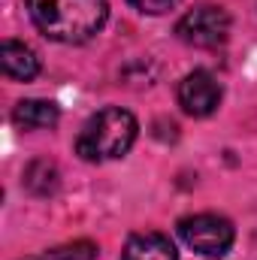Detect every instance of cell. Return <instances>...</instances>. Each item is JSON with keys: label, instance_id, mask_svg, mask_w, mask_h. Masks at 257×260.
<instances>
[{"label": "cell", "instance_id": "obj_4", "mask_svg": "<svg viewBox=\"0 0 257 260\" xmlns=\"http://www.w3.org/2000/svg\"><path fill=\"white\" fill-rule=\"evenodd\" d=\"M176 34L182 43L197 46V49H218L230 37V15L221 6L203 3L191 12H185L176 24Z\"/></svg>", "mask_w": 257, "mask_h": 260}, {"label": "cell", "instance_id": "obj_6", "mask_svg": "<svg viewBox=\"0 0 257 260\" xmlns=\"http://www.w3.org/2000/svg\"><path fill=\"white\" fill-rule=\"evenodd\" d=\"M0 64L3 73L9 79H18V82H30L37 73H40V58L30 46L18 43V40H6L0 46Z\"/></svg>", "mask_w": 257, "mask_h": 260}, {"label": "cell", "instance_id": "obj_8", "mask_svg": "<svg viewBox=\"0 0 257 260\" xmlns=\"http://www.w3.org/2000/svg\"><path fill=\"white\" fill-rule=\"evenodd\" d=\"M15 124L24 130H43V127H55L61 118V109L52 100H21L12 112Z\"/></svg>", "mask_w": 257, "mask_h": 260}, {"label": "cell", "instance_id": "obj_10", "mask_svg": "<svg viewBox=\"0 0 257 260\" xmlns=\"http://www.w3.org/2000/svg\"><path fill=\"white\" fill-rule=\"evenodd\" d=\"M97 254V245L94 242H73V245H61V248H52L46 260H94Z\"/></svg>", "mask_w": 257, "mask_h": 260}, {"label": "cell", "instance_id": "obj_9", "mask_svg": "<svg viewBox=\"0 0 257 260\" xmlns=\"http://www.w3.org/2000/svg\"><path fill=\"white\" fill-rule=\"evenodd\" d=\"M24 185L40 197L52 194V191L58 188V170H55L49 160H34V164L24 170Z\"/></svg>", "mask_w": 257, "mask_h": 260}, {"label": "cell", "instance_id": "obj_12", "mask_svg": "<svg viewBox=\"0 0 257 260\" xmlns=\"http://www.w3.org/2000/svg\"><path fill=\"white\" fill-rule=\"evenodd\" d=\"M43 260H46V257H43Z\"/></svg>", "mask_w": 257, "mask_h": 260}, {"label": "cell", "instance_id": "obj_11", "mask_svg": "<svg viewBox=\"0 0 257 260\" xmlns=\"http://www.w3.org/2000/svg\"><path fill=\"white\" fill-rule=\"evenodd\" d=\"M130 6L139 12H148V15H164V12L176 9L179 0H130Z\"/></svg>", "mask_w": 257, "mask_h": 260}, {"label": "cell", "instance_id": "obj_3", "mask_svg": "<svg viewBox=\"0 0 257 260\" xmlns=\"http://www.w3.org/2000/svg\"><path fill=\"white\" fill-rule=\"evenodd\" d=\"M179 236L185 239L188 248H194L197 254H206V257H224L230 251L233 239H236L233 224L224 215H212V212L182 218L179 221Z\"/></svg>", "mask_w": 257, "mask_h": 260}, {"label": "cell", "instance_id": "obj_7", "mask_svg": "<svg viewBox=\"0 0 257 260\" xmlns=\"http://www.w3.org/2000/svg\"><path fill=\"white\" fill-rule=\"evenodd\" d=\"M121 257L124 260H179V251L170 242V236H164V233H136V236L127 239Z\"/></svg>", "mask_w": 257, "mask_h": 260}, {"label": "cell", "instance_id": "obj_1", "mask_svg": "<svg viewBox=\"0 0 257 260\" xmlns=\"http://www.w3.org/2000/svg\"><path fill=\"white\" fill-rule=\"evenodd\" d=\"M34 24L55 43L91 40L109 15V0H27Z\"/></svg>", "mask_w": 257, "mask_h": 260}, {"label": "cell", "instance_id": "obj_2", "mask_svg": "<svg viewBox=\"0 0 257 260\" xmlns=\"http://www.w3.org/2000/svg\"><path fill=\"white\" fill-rule=\"evenodd\" d=\"M136 118L121 106H106L97 115L85 121V127L76 139V154L82 160L100 164V160H115L124 157L130 145L136 142Z\"/></svg>", "mask_w": 257, "mask_h": 260}, {"label": "cell", "instance_id": "obj_5", "mask_svg": "<svg viewBox=\"0 0 257 260\" xmlns=\"http://www.w3.org/2000/svg\"><path fill=\"white\" fill-rule=\"evenodd\" d=\"M179 106L194 115L206 118L221 106V82L209 70H194L179 82Z\"/></svg>", "mask_w": 257, "mask_h": 260}]
</instances>
